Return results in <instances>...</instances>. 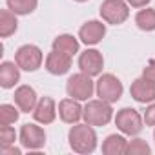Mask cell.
Returning <instances> with one entry per match:
<instances>
[{"instance_id":"ffe728a7","label":"cell","mask_w":155,"mask_h":155,"mask_svg":"<svg viewBox=\"0 0 155 155\" xmlns=\"http://www.w3.org/2000/svg\"><path fill=\"white\" fill-rule=\"evenodd\" d=\"M135 24L140 31H155V9L153 8H142L135 15Z\"/></svg>"},{"instance_id":"7402d4cb","label":"cell","mask_w":155,"mask_h":155,"mask_svg":"<svg viewBox=\"0 0 155 155\" xmlns=\"http://www.w3.org/2000/svg\"><path fill=\"white\" fill-rule=\"evenodd\" d=\"M20 108L17 104H0V126H11L20 117Z\"/></svg>"},{"instance_id":"30bf717a","label":"cell","mask_w":155,"mask_h":155,"mask_svg":"<svg viewBox=\"0 0 155 155\" xmlns=\"http://www.w3.org/2000/svg\"><path fill=\"white\" fill-rule=\"evenodd\" d=\"M106 37V22L104 20H88L79 29V40L86 46H97Z\"/></svg>"},{"instance_id":"44dd1931","label":"cell","mask_w":155,"mask_h":155,"mask_svg":"<svg viewBox=\"0 0 155 155\" xmlns=\"http://www.w3.org/2000/svg\"><path fill=\"white\" fill-rule=\"evenodd\" d=\"M6 4H8V9H11L15 15L26 17L37 9L38 0H6Z\"/></svg>"},{"instance_id":"6da1fadb","label":"cell","mask_w":155,"mask_h":155,"mask_svg":"<svg viewBox=\"0 0 155 155\" xmlns=\"http://www.w3.org/2000/svg\"><path fill=\"white\" fill-rule=\"evenodd\" d=\"M68 142H69V148L75 151V153H81V155H90L97 150V144H99V137H97V131H95V126L84 122H77V124H71L69 131H68Z\"/></svg>"},{"instance_id":"603a6c76","label":"cell","mask_w":155,"mask_h":155,"mask_svg":"<svg viewBox=\"0 0 155 155\" xmlns=\"http://www.w3.org/2000/svg\"><path fill=\"white\" fill-rule=\"evenodd\" d=\"M126 153L128 155H150L151 153V148H150V144L144 140V139H140V137H133L131 140H128V150H126Z\"/></svg>"},{"instance_id":"8992f818","label":"cell","mask_w":155,"mask_h":155,"mask_svg":"<svg viewBox=\"0 0 155 155\" xmlns=\"http://www.w3.org/2000/svg\"><path fill=\"white\" fill-rule=\"evenodd\" d=\"M99 13L106 24L120 26L130 18V4L126 0H104Z\"/></svg>"},{"instance_id":"5bb4252c","label":"cell","mask_w":155,"mask_h":155,"mask_svg":"<svg viewBox=\"0 0 155 155\" xmlns=\"http://www.w3.org/2000/svg\"><path fill=\"white\" fill-rule=\"evenodd\" d=\"M71 58L73 57H69V55H66L62 51L51 49L48 53V57H46V62H44L46 71L51 73V75H57V77L58 75H66L71 69Z\"/></svg>"},{"instance_id":"cb8c5ba5","label":"cell","mask_w":155,"mask_h":155,"mask_svg":"<svg viewBox=\"0 0 155 155\" xmlns=\"http://www.w3.org/2000/svg\"><path fill=\"white\" fill-rule=\"evenodd\" d=\"M17 140V131L11 126H0V150L13 146Z\"/></svg>"},{"instance_id":"9a60e30c","label":"cell","mask_w":155,"mask_h":155,"mask_svg":"<svg viewBox=\"0 0 155 155\" xmlns=\"http://www.w3.org/2000/svg\"><path fill=\"white\" fill-rule=\"evenodd\" d=\"M13 99H15V104L20 108L22 113H33V110H35V106H37V102H38V97H37L35 88H31V86H28V84L18 86V88L15 90Z\"/></svg>"},{"instance_id":"4316f807","label":"cell","mask_w":155,"mask_h":155,"mask_svg":"<svg viewBox=\"0 0 155 155\" xmlns=\"http://www.w3.org/2000/svg\"><path fill=\"white\" fill-rule=\"evenodd\" d=\"M0 153H2V155H22V150L13 144V146H8V148H2Z\"/></svg>"},{"instance_id":"5b68a950","label":"cell","mask_w":155,"mask_h":155,"mask_svg":"<svg viewBox=\"0 0 155 155\" xmlns=\"http://www.w3.org/2000/svg\"><path fill=\"white\" fill-rule=\"evenodd\" d=\"M115 126L120 133L128 135V137H135L142 131V128L146 126L144 124V119L142 115L133 110V108H122L117 111L115 115Z\"/></svg>"},{"instance_id":"ba28073f","label":"cell","mask_w":155,"mask_h":155,"mask_svg":"<svg viewBox=\"0 0 155 155\" xmlns=\"http://www.w3.org/2000/svg\"><path fill=\"white\" fill-rule=\"evenodd\" d=\"M18 140L24 150L28 151H38L46 146V131L42 126L35 122H26L18 131Z\"/></svg>"},{"instance_id":"484cf974","label":"cell","mask_w":155,"mask_h":155,"mask_svg":"<svg viewBox=\"0 0 155 155\" xmlns=\"http://www.w3.org/2000/svg\"><path fill=\"white\" fill-rule=\"evenodd\" d=\"M142 75L146 77V79H150V81H153V82H155V57L146 64V68L142 69Z\"/></svg>"},{"instance_id":"83f0119b","label":"cell","mask_w":155,"mask_h":155,"mask_svg":"<svg viewBox=\"0 0 155 155\" xmlns=\"http://www.w3.org/2000/svg\"><path fill=\"white\" fill-rule=\"evenodd\" d=\"M126 2L131 6V8H137V9H142V8H146L151 0H126Z\"/></svg>"},{"instance_id":"7c38bea8","label":"cell","mask_w":155,"mask_h":155,"mask_svg":"<svg viewBox=\"0 0 155 155\" xmlns=\"http://www.w3.org/2000/svg\"><path fill=\"white\" fill-rule=\"evenodd\" d=\"M58 117L66 124H77L84 119V106H81V101L77 99H62L58 102Z\"/></svg>"},{"instance_id":"d6986e66","label":"cell","mask_w":155,"mask_h":155,"mask_svg":"<svg viewBox=\"0 0 155 155\" xmlns=\"http://www.w3.org/2000/svg\"><path fill=\"white\" fill-rule=\"evenodd\" d=\"M18 15H15L11 9H2L0 11V37L2 38H9L11 35L17 33L18 29Z\"/></svg>"},{"instance_id":"277c9868","label":"cell","mask_w":155,"mask_h":155,"mask_svg":"<svg viewBox=\"0 0 155 155\" xmlns=\"http://www.w3.org/2000/svg\"><path fill=\"white\" fill-rule=\"evenodd\" d=\"M111 119H113V108H111L110 102H106L102 99L86 101V106H84V122L99 128V126L110 124Z\"/></svg>"},{"instance_id":"e0dca14e","label":"cell","mask_w":155,"mask_h":155,"mask_svg":"<svg viewBox=\"0 0 155 155\" xmlns=\"http://www.w3.org/2000/svg\"><path fill=\"white\" fill-rule=\"evenodd\" d=\"M51 49H57V51H62V53L73 57V55L79 53V49H81V40L77 37H73V35H69V33H62V35L53 38Z\"/></svg>"},{"instance_id":"8fae6325","label":"cell","mask_w":155,"mask_h":155,"mask_svg":"<svg viewBox=\"0 0 155 155\" xmlns=\"http://www.w3.org/2000/svg\"><path fill=\"white\" fill-rule=\"evenodd\" d=\"M130 95L135 102L139 104H150L155 101V82L146 79V77H139L130 86Z\"/></svg>"},{"instance_id":"3957f363","label":"cell","mask_w":155,"mask_h":155,"mask_svg":"<svg viewBox=\"0 0 155 155\" xmlns=\"http://www.w3.org/2000/svg\"><path fill=\"white\" fill-rule=\"evenodd\" d=\"M91 79H93V77H90V75H86L82 71L71 75L69 79H68V82H66V93H68V97L77 99V101H81V102L90 101L93 97V93H95V82Z\"/></svg>"},{"instance_id":"52a82bcc","label":"cell","mask_w":155,"mask_h":155,"mask_svg":"<svg viewBox=\"0 0 155 155\" xmlns=\"http://www.w3.org/2000/svg\"><path fill=\"white\" fill-rule=\"evenodd\" d=\"M15 62L20 66L22 71H28V73H33L37 71L42 62H44V53L38 46L35 44H24L20 46L17 51H15Z\"/></svg>"},{"instance_id":"f1b7e54d","label":"cell","mask_w":155,"mask_h":155,"mask_svg":"<svg viewBox=\"0 0 155 155\" xmlns=\"http://www.w3.org/2000/svg\"><path fill=\"white\" fill-rule=\"evenodd\" d=\"M75 2H81L82 4V2H88V0H75Z\"/></svg>"},{"instance_id":"2e32d148","label":"cell","mask_w":155,"mask_h":155,"mask_svg":"<svg viewBox=\"0 0 155 155\" xmlns=\"http://www.w3.org/2000/svg\"><path fill=\"white\" fill-rule=\"evenodd\" d=\"M20 82V66L13 60H4L0 64V86L4 90H11Z\"/></svg>"},{"instance_id":"7a4b0ae2","label":"cell","mask_w":155,"mask_h":155,"mask_svg":"<svg viewBox=\"0 0 155 155\" xmlns=\"http://www.w3.org/2000/svg\"><path fill=\"white\" fill-rule=\"evenodd\" d=\"M95 93L99 99L115 104L117 101H120L122 93H124V86L120 82L119 77H115L113 73H102L99 75V81L95 82Z\"/></svg>"},{"instance_id":"9c48e42d","label":"cell","mask_w":155,"mask_h":155,"mask_svg":"<svg viewBox=\"0 0 155 155\" xmlns=\"http://www.w3.org/2000/svg\"><path fill=\"white\" fill-rule=\"evenodd\" d=\"M79 69L90 77H99L102 75L104 69V57L99 49L90 48L79 55Z\"/></svg>"},{"instance_id":"f546056e","label":"cell","mask_w":155,"mask_h":155,"mask_svg":"<svg viewBox=\"0 0 155 155\" xmlns=\"http://www.w3.org/2000/svg\"><path fill=\"white\" fill-rule=\"evenodd\" d=\"M153 140H155V130H153Z\"/></svg>"},{"instance_id":"d4e9b609","label":"cell","mask_w":155,"mask_h":155,"mask_svg":"<svg viewBox=\"0 0 155 155\" xmlns=\"http://www.w3.org/2000/svg\"><path fill=\"white\" fill-rule=\"evenodd\" d=\"M142 119H144V124L146 126H153L155 128V101L150 102L142 113Z\"/></svg>"},{"instance_id":"ac0fdd59","label":"cell","mask_w":155,"mask_h":155,"mask_svg":"<svg viewBox=\"0 0 155 155\" xmlns=\"http://www.w3.org/2000/svg\"><path fill=\"white\" fill-rule=\"evenodd\" d=\"M128 150V139L119 133H111L102 140V153L104 155H124Z\"/></svg>"},{"instance_id":"4fadbf2b","label":"cell","mask_w":155,"mask_h":155,"mask_svg":"<svg viewBox=\"0 0 155 155\" xmlns=\"http://www.w3.org/2000/svg\"><path fill=\"white\" fill-rule=\"evenodd\" d=\"M58 115V108H57V102L51 99V97H42L38 99L35 110H33V119L42 124V126H48L51 122H55Z\"/></svg>"}]
</instances>
